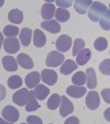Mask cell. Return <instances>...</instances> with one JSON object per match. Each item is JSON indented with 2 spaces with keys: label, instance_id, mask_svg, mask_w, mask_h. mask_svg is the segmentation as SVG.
<instances>
[{
  "label": "cell",
  "instance_id": "1",
  "mask_svg": "<svg viewBox=\"0 0 110 124\" xmlns=\"http://www.w3.org/2000/svg\"><path fill=\"white\" fill-rule=\"evenodd\" d=\"M107 12V7L99 1H95L88 10V16L93 22H98Z\"/></svg>",
  "mask_w": 110,
  "mask_h": 124
},
{
  "label": "cell",
  "instance_id": "2",
  "mask_svg": "<svg viewBox=\"0 0 110 124\" xmlns=\"http://www.w3.org/2000/svg\"><path fill=\"white\" fill-rule=\"evenodd\" d=\"M64 59L65 58H64V55L62 53L57 51H52L47 55L45 64L49 67H57V66L62 65V63H64Z\"/></svg>",
  "mask_w": 110,
  "mask_h": 124
},
{
  "label": "cell",
  "instance_id": "3",
  "mask_svg": "<svg viewBox=\"0 0 110 124\" xmlns=\"http://www.w3.org/2000/svg\"><path fill=\"white\" fill-rule=\"evenodd\" d=\"M29 97H30V91L25 88H22V89L18 90L17 92H14L13 96H12V100L19 107H23L28 102Z\"/></svg>",
  "mask_w": 110,
  "mask_h": 124
},
{
  "label": "cell",
  "instance_id": "4",
  "mask_svg": "<svg viewBox=\"0 0 110 124\" xmlns=\"http://www.w3.org/2000/svg\"><path fill=\"white\" fill-rule=\"evenodd\" d=\"M1 114H2V119H5V121L10 122V123H14L19 120V111L12 105L5 107Z\"/></svg>",
  "mask_w": 110,
  "mask_h": 124
},
{
  "label": "cell",
  "instance_id": "5",
  "mask_svg": "<svg viewBox=\"0 0 110 124\" xmlns=\"http://www.w3.org/2000/svg\"><path fill=\"white\" fill-rule=\"evenodd\" d=\"M3 48L8 54H16L20 49V43L17 38H7L3 41Z\"/></svg>",
  "mask_w": 110,
  "mask_h": 124
},
{
  "label": "cell",
  "instance_id": "6",
  "mask_svg": "<svg viewBox=\"0 0 110 124\" xmlns=\"http://www.w3.org/2000/svg\"><path fill=\"white\" fill-rule=\"evenodd\" d=\"M41 79L49 86H54L57 82V74L53 69H43L41 71Z\"/></svg>",
  "mask_w": 110,
  "mask_h": 124
},
{
  "label": "cell",
  "instance_id": "7",
  "mask_svg": "<svg viewBox=\"0 0 110 124\" xmlns=\"http://www.w3.org/2000/svg\"><path fill=\"white\" fill-rule=\"evenodd\" d=\"M100 104V98L97 91H90L86 97V107L89 110H96Z\"/></svg>",
  "mask_w": 110,
  "mask_h": 124
},
{
  "label": "cell",
  "instance_id": "8",
  "mask_svg": "<svg viewBox=\"0 0 110 124\" xmlns=\"http://www.w3.org/2000/svg\"><path fill=\"white\" fill-rule=\"evenodd\" d=\"M55 46H56L57 51L62 52V53L67 52L68 49L70 48V46H72V38L68 36V35H66V34L61 35V36L57 39L56 45H55Z\"/></svg>",
  "mask_w": 110,
  "mask_h": 124
},
{
  "label": "cell",
  "instance_id": "9",
  "mask_svg": "<svg viewBox=\"0 0 110 124\" xmlns=\"http://www.w3.org/2000/svg\"><path fill=\"white\" fill-rule=\"evenodd\" d=\"M73 111H74L73 103L70 102L69 99L66 98V96H63L61 100V104H59V114L65 117L66 115H69L70 113H73Z\"/></svg>",
  "mask_w": 110,
  "mask_h": 124
},
{
  "label": "cell",
  "instance_id": "10",
  "mask_svg": "<svg viewBox=\"0 0 110 124\" xmlns=\"http://www.w3.org/2000/svg\"><path fill=\"white\" fill-rule=\"evenodd\" d=\"M66 92H67L68 96H70L72 98H75V99H78V98H82L85 93L87 92V89L85 88L84 86H69L66 89Z\"/></svg>",
  "mask_w": 110,
  "mask_h": 124
},
{
  "label": "cell",
  "instance_id": "11",
  "mask_svg": "<svg viewBox=\"0 0 110 124\" xmlns=\"http://www.w3.org/2000/svg\"><path fill=\"white\" fill-rule=\"evenodd\" d=\"M40 79H41L40 73H39V71H32V73L26 75L25 79H24V82H25L28 88L32 89V88H35V87L40 84Z\"/></svg>",
  "mask_w": 110,
  "mask_h": 124
},
{
  "label": "cell",
  "instance_id": "12",
  "mask_svg": "<svg viewBox=\"0 0 110 124\" xmlns=\"http://www.w3.org/2000/svg\"><path fill=\"white\" fill-rule=\"evenodd\" d=\"M55 6L51 2H46L42 6V10H41V16L43 19H45L46 21L53 19L54 14H55Z\"/></svg>",
  "mask_w": 110,
  "mask_h": 124
},
{
  "label": "cell",
  "instance_id": "13",
  "mask_svg": "<svg viewBox=\"0 0 110 124\" xmlns=\"http://www.w3.org/2000/svg\"><path fill=\"white\" fill-rule=\"evenodd\" d=\"M18 61L14 57L7 55L2 58V66L7 71H17L18 69Z\"/></svg>",
  "mask_w": 110,
  "mask_h": 124
},
{
  "label": "cell",
  "instance_id": "14",
  "mask_svg": "<svg viewBox=\"0 0 110 124\" xmlns=\"http://www.w3.org/2000/svg\"><path fill=\"white\" fill-rule=\"evenodd\" d=\"M90 57H91L90 49L84 48L83 51H80L79 53L76 55V63H77V65H79V66H84L89 62Z\"/></svg>",
  "mask_w": 110,
  "mask_h": 124
},
{
  "label": "cell",
  "instance_id": "15",
  "mask_svg": "<svg viewBox=\"0 0 110 124\" xmlns=\"http://www.w3.org/2000/svg\"><path fill=\"white\" fill-rule=\"evenodd\" d=\"M17 61H18L19 65L21 66L22 68H24V69H31V68H33V66H34L32 58H31L29 55L24 54V53L18 55V57H17Z\"/></svg>",
  "mask_w": 110,
  "mask_h": 124
},
{
  "label": "cell",
  "instance_id": "16",
  "mask_svg": "<svg viewBox=\"0 0 110 124\" xmlns=\"http://www.w3.org/2000/svg\"><path fill=\"white\" fill-rule=\"evenodd\" d=\"M91 5H93L91 0H77L75 1V10L77 13L84 14L89 10Z\"/></svg>",
  "mask_w": 110,
  "mask_h": 124
},
{
  "label": "cell",
  "instance_id": "17",
  "mask_svg": "<svg viewBox=\"0 0 110 124\" xmlns=\"http://www.w3.org/2000/svg\"><path fill=\"white\" fill-rule=\"evenodd\" d=\"M41 26H42L44 30L49 31L51 33H59L61 31V26H59V22L56 20H49V21H43L41 23Z\"/></svg>",
  "mask_w": 110,
  "mask_h": 124
},
{
  "label": "cell",
  "instance_id": "18",
  "mask_svg": "<svg viewBox=\"0 0 110 124\" xmlns=\"http://www.w3.org/2000/svg\"><path fill=\"white\" fill-rule=\"evenodd\" d=\"M33 43L36 47H43L46 43V38H45V34L42 32L41 30L36 29L33 32Z\"/></svg>",
  "mask_w": 110,
  "mask_h": 124
},
{
  "label": "cell",
  "instance_id": "19",
  "mask_svg": "<svg viewBox=\"0 0 110 124\" xmlns=\"http://www.w3.org/2000/svg\"><path fill=\"white\" fill-rule=\"evenodd\" d=\"M78 67V65L72 59H66L61 66V73L63 75H69L72 71L76 70Z\"/></svg>",
  "mask_w": 110,
  "mask_h": 124
},
{
  "label": "cell",
  "instance_id": "20",
  "mask_svg": "<svg viewBox=\"0 0 110 124\" xmlns=\"http://www.w3.org/2000/svg\"><path fill=\"white\" fill-rule=\"evenodd\" d=\"M8 19L11 23L20 24L23 21V12L19 9H13L8 13Z\"/></svg>",
  "mask_w": 110,
  "mask_h": 124
},
{
  "label": "cell",
  "instance_id": "21",
  "mask_svg": "<svg viewBox=\"0 0 110 124\" xmlns=\"http://www.w3.org/2000/svg\"><path fill=\"white\" fill-rule=\"evenodd\" d=\"M33 91H34V94H35V97H36V99H38V100H41V101L44 100L50 93L49 88H47L46 86H44V85H41V84H39L38 86L35 87V89L33 90Z\"/></svg>",
  "mask_w": 110,
  "mask_h": 124
},
{
  "label": "cell",
  "instance_id": "22",
  "mask_svg": "<svg viewBox=\"0 0 110 124\" xmlns=\"http://www.w3.org/2000/svg\"><path fill=\"white\" fill-rule=\"evenodd\" d=\"M33 35V32L31 31V29L29 28H24L22 29V31L20 32V42L22 43L23 46H29L31 43V38H32Z\"/></svg>",
  "mask_w": 110,
  "mask_h": 124
},
{
  "label": "cell",
  "instance_id": "23",
  "mask_svg": "<svg viewBox=\"0 0 110 124\" xmlns=\"http://www.w3.org/2000/svg\"><path fill=\"white\" fill-rule=\"evenodd\" d=\"M86 76H87V88L88 89H95L97 86V78L95 70L93 68H88L86 70Z\"/></svg>",
  "mask_w": 110,
  "mask_h": 124
},
{
  "label": "cell",
  "instance_id": "24",
  "mask_svg": "<svg viewBox=\"0 0 110 124\" xmlns=\"http://www.w3.org/2000/svg\"><path fill=\"white\" fill-rule=\"evenodd\" d=\"M39 109V103L36 101V97L34 94V91H30V97H29V100L25 104V110L28 112H33V111H36Z\"/></svg>",
  "mask_w": 110,
  "mask_h": 124
},
{
  "label": "cell",
  "instance_id": "25",
  "mask_svg": "<svg viewBox=\"0 0 110 124\" xmlns=\"http://www.w3.org/2000/svg\"><path fill=\"white\" fill-rule=\"evenodd\" d=\"M72 81L75 86H84L87 82V76L84 71H77L75 75L73 76Z\"/></svg>",
  "mask_w": 110,
  "mask_h": 124
},
{
  "label": "cell",
  "instance_id": "26",
  "mask_svg": "<svg viewBox=\"0 0 110 124\" xmlns=\"http://www.w3.org/2000/svg\"><path fill=\"white\" fill-rule=\"evenodd\" d=\"M61 100H62V97L59 94L53 93L51 96V98L49 99V101H47V108L50 110L57 109V107H59V104H61Z\"/></svg>",
  "mask_w": 110,
  "mask_h": 124
},
{
  "label": "cell",
  "instance_id": "27",
  "mask_svg": "<svg viewBox=\"0 0 110 124\" xmlns=\"http://www.w3.org/2000/svg\"><path fill=\"white\" fill-rule=\"evenodd\" d=\"M69 12L67 11L66 9H64V8H57L56 12H55V19H56L57 22H66L68 21V19H69Z\"/></svg>",
  "mask_w": 110,
  "mask_h": 124
},
{
  "label": "cell",
  "instance_id": "28",
  "mask_svg": "<svg viewBox=\"0 0 110 124\" xmlns=\"http://www.w3.org/2000/svg\"><path fill=\"white\" fill-rule=\"evenodd\" d=\"M8 86L11 89H18L22 86V79L20 76L18 75H13L8 79Z\"/></svg>",
  "mask_w": 110,
  "mask_h": 124
},
{
  "label": "cell",
  "instance_id": "29",
  "mask_svg": "<svg viewBox=\"0 0 110 124\" xmlns=\"http://www.w3.org/2000/svg\"><path fill=\"white\" fill-rule=\"evenodd\" d=\"M3 34L7 38H14L19 34V28L14 25H6L3 29Z\"/></svg>",
  "mask_w": 110,
  "mask_h": 124
},
{
  "label": "cell",
  "instance_id": "30",
  "mask_svg": "<svg viewBox=\"0 0 110 124\" xmlns=\"http://www.w3.org/2000/svg\"><path fill=\"white\" fill-rule=\"evenodd\" d=\"M99 24L105 31L110 30V10H107V12L103 14V16L99 21Z\"/></svg>",
  "mask_w": 110,
  "mask_h": 124
},
{
  "label": "cell",
  "instance_id": "31",
  "mask_svg": "<svg viewBox=\"0 0 110 124\" xmlns=\"http://www.w3.org/2000/svg\"><path fill=\"white\" fill-rule=\"evenodd\" d=\"M94 46H95V48H96L97 51L102 52V51H105V49L107 48L108 41L106 40L105 38H98V39H96V40H95Z\"/></svg>",
  "mask_w": 110,
  "mask_h": 124
},
{
  "label": "cell",
  "instance_id": "32",
  "mask_svg": "<svg viewBox=\"0 0 110 124\" xmlns=\"http://www.w3.org/2000/svg\"><path fill=\"white\" fill-rule=\"evenodd\" d=\"M84 46H85L84 40H82V39H76L75 42H74V45H73V54H72L73 56L77 55L80 51H83Z\"/></svg>",
  "mask_w": 110,
  "mask_h": 124
},
{
  "label": "cell",
  "instance_id": "33",
  "mask_svg": "<svg viewBox=\"0 0 110 124\" xmlns=\"http://www.w3.org/2000/svg\"><path fill=\"white\" fill-rule=\"evenodd\" d=\"M100 73L106 76H110V59H103L99 65Z\"/></svg>",
  "mask_w": 110,
  "mask_h": 124
},
{
  "label": "cell",
  "instance_id": "34",
  "mask_svg": "<svg viewBox=\"0 0 110 124\" xmlns=\"http://www.w3.org/2000/svg\"><path fill=\"white\" fill-rule=\"evenodd\" d=\"M56 5L59 6V8H64V9H66V8L70 7V6L73 5V1L72 0H57Z\"/></svg>",
  "mask_w": 110,
  "mask_h": 124
},
{
  "label": "cell",
  "instance_id": "35",
  "mask_svg": "<svg viewBox=\"0 0 110 124\" xmlns=\"http://www.w3.org/2000/svg\"><path fill=\"white\" fill-rule=\"evenodd\" d=\"M101 97L103 98L106 103H109L110 104V89L109 88H106V89L101 90Z\"/></svg>",
  "mask_w": 110,
  "mask_h": 124
},
{
  "label": "cell",
  "instance_id": "36",
  "mask_svg": "<svg viewBox=\"0 0 110 124\" xmlns=\"http://www.w3.org/2000/svg\"><path fill=\"white\" fill-rule=\"evenodd\" d=\"M26 122L30 124H42V120L38 116H34V115H30L26 119Z\"/></svg>",
  "mask_w": 110,
  "mask_h": 124
},
{
  "label": "cell",
  "instance_id": "37",
  "mask_svg": "<svg viewBox=\"0 0 110 124\" xmlns=\"http://www.w3.org/2000/svg\"><path fill=\"white\" fill-rule=\"evenodd\" d=\"M103 116H105V119L107 120L108 122H110V108L106 109L105 112H103Z\"/></svg>",
  "mask_w": 110,
  "mask_h": 124
},
{
  "label": "cell",
  "instance_id": "38",
  "mask_svg": "<svg viewBox=\"0 0 110 124\" xmlns=\"http://www.w3.org/2000/svg\"><path fill=\"white\" fill-rule=\"evenodd\" d=\"M70 122H75V123H78V122H79V120H78L77 117H70V119L66 120V123H70Z\"/></svg>",
  "mask_w": 110,
  "mask_h": 124
},
{
  "label": "cell",
  "instance_id": "39",
  "mask_svg": "<svg viewBox=\"0 0 110 124\" xmlns=\"http://www.w3.org/2000/svg\"><path fill=\"white\" fill-rule=\"evenodd\" d=\"M109 8H110V6H109Z\"/></svg>",
  "mask_w": 110,
  "mask_h": 124
}]
</instances>
